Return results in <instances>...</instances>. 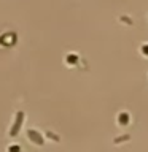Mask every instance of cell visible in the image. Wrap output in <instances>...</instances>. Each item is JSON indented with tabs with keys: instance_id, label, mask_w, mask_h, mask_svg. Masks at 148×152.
Returning a JSON list of instances; mask_svg holds the SVG:
<instances>
[{
	"instance_id": "cell-1",
	"label": "cell",
	"mask_w": 148,
	"mask_h": 152,
	"mask_svg": "<svg viewBox=\"0 0 148 152\" xmlns=\"http://www.w3.org/2000/svg\"><path fill=\"white\" fill-rule=\"evenodd\" d=\"M22 121H24V113L19 111V113H18V117H16V122H14V125H13V128H11V132H10V135H11V136H14V135H16V133L19 132V127H21Z\"/></svg>"
},
{
	"instance_id": "cell-2",
	"label": "cell",
	"mask_w": 148,
	"mask_h": 152,
	"mask_svg": "<svg viewBox=\"0 0 148 152\" xmlns=\"http://www.w3.org/2000/svg\"><path fill=\"white\" fill-rule=\"evenodd\" d=\"M27 136L30 138V141L35 142V144H43V138H41V135H40L38 132H35V130H27Z\"/></svg>"
},
{
	"instance_id": "cell-3",
	"label": "cell",
	"mask_w": 148,
	"mask_h": 152,
	"mask_svg": "<svg viewBox=\"0 0 148 152\" xmlns=\"http://www.w3.org/2000/svg\"><path fill=\"white\" fill-rule=\"evenodd\" d=\"M0 43H2V45H11V43H14V33H10V32L3 33V35L0 37Z\"/></svg>"
},
{
	"instance_id": "cell-4",
	"label": "cell",
	"mask_w": 148,
	"mask_h": 152,
	"mask_svg": "<svg viewBox=\"0 0 148 152\" xmlns=\"http://www.w3.org/2000/svg\"><path fill=\"white\" fill-rule=\"evenodd\" d=\"M127 121H129V116H127V113H121L119 114V124H127Z\"/></svg>"
},
{
	"instance_id": "cell-5",
	"label": "cell",
	"mask_w": 148,
	"mask_h": 152,
	"mask_svg": "<svg viewBox=\"0 0 148 152\" xmlns=\"http://www.w3.org/2000/svg\"><path fill=\"white\" fill-rule=\"evenodd\" d=\"M8 152H21V147H19V146H10Z\"/></svg>"
},
{
	"instance_id": "cell-6",
	"label": "cell",
	"mask_w": 148,
	"mask_h": 152,
	"mask_svg": "<svg viewBox=\"0 0 148 152\" xmlns=\"http://www.w3.org/2000/svg\"><path fill=\"white\" fill-rule=\"evenodd\" d=\"M126 140H129V135H124V136H119V138H116V140H115V142H123V141H126Z\"/></svg>"
},
{
	"instance_id": "cell-7",
	"label": "cell",
	"mask_w": 148,
	"mask_h": 152,
	"mask_svg": "<svg viewBox=\"0 0 148 152\" xmlns=\"http://www.w3.org/2000/svg\"><path fill=\"white\" fill-rule=\"evenodd\" d=\"M46 135H48V136H50V138H53V141H59V136H57V135H53V133H51V132H48V133H46Z\"/></svg>"
},
{
	"instance_id": "cell-8",
	"label": "cell",
	"mask_w": 148,
	"mask_h": 152,
	"mask_svg": "<svg viewBox=\"0 0 148 152\" xmlns=\"http://www.w3.org/2000/svg\"><path fill=\"white\" fill-rule=\"evenodd\" d=\"M121 21H124V22H127V24H132V21L129 18H121Z\"/></svg>"
},
{
	"instance_id": "cell-9",
	"label": "cell",
	"mask_w": 148,
	"mask_h": 152,
	"mask_svg": "<svg viewBox=\"0 0 148 152\" xmlns=\"http://www.w3.org/2000/svg\"><path fill=\"white\" fill-rule=\"evenodd\" d=\"M142 51L145 52V54H148V46H143V48H142Z\"/></svg>"
},
{
	"instance_id": "cell-10",
	"label": "cell",
	"mask_w": 148,
	"mask_h": 152,
	"mask_svg": "<svg viewBox=\"0 0 148 152\" xmlns=\"http://www.w3.org/2000/svg\"><path fill=\"white\" fill-rule=\"evenodd\" d=\"M69 60H70V62H75V60H76V57H75V56H70V57H69Z\"/></svg>"
}]
</instances>
